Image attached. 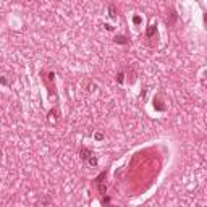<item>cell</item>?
Instances as JSON below:
<instances>
[{"mask_svg": "<svg viewBox=\"0 0 207 207\" xmlns=\"http://www.w3.org/2000/svg\"><path fill=\"white\" fill-rule=\"evenodd\" d=\"M108 16H110V18H117V8H115L113 3L108 5Z\"/></svg>", "mask_w": 207, "mask_h": 207, "instance_id": "cell-1", "label": "cell"}, {"mask_svg": "<svg viewBox=\"0 0 207 207\" xmlns=\"http://www.w3.org/2000/svg\"><path fill=\"white\" fill-rule=\"evenodd\" d=\"M91 155H92V152H91V151H87L86 147H83V149H81V159H83V160H87Z\"/></svg>", "mask_w": 207, "mask_h": 207, "instance_id": "cell-2", "label": "cell"}, {"mask_svg": "<svg viewBox=\"0 0 207 207\" xmlns=\"http://www.w3.org/2000/svg\"><path fill=\"white\" fill-rule=\"evenodd\" d=\"M113 41H115L117 44H128V37H125V36H117Z\"/></svg>", "mask_w": 207, "mask_h": 207, "instance_id": "cell-3", "label": "cell"}, {"mask_svg": "<svg viewBox=\"0 0 207 207\" xmlns=\"http://www.w3.org/2000/svg\"><path fill=\"white\" fill-rule=\"evenodd\" d=\"M155 31H157V28H155V24H152V26H151L149 29H147V36L151 37V36L154 34V32H155Z\"/></svg>", "mask_w": 207, "mask_h": 207, "instance_id": "cell-4", "label": "cell"}, {"mask_svg": "<svg viewBox=\"0 0 207 207\" xmlns=\"http://www.w3.org/2000/svg\"><path fill=\"white\" fill-rule=\"evenodd\" d=\"M87 163H89V165H97V159H96V157H92V155H91L89 159H87Z\"/></svg>", "mask_w": 207, "mask_h": 207, "instance_id": "cell-5", "label": "cell"}, {"mask_svg": "<svg viewBox=\"0 0 207 207\" xmlns=\"http://www.w3.org/2000/svg\"><path fill=\"white\" fill-rule=\"evenodd\" d=\"M117 81L120 83V84H121V83H123V73H121V71L118 73V76H117Z\"/></svg>", "mask_w": 207, "mask_h": 207, "instance_id": "cell-6", "label": "cell"}, {"mask_svg": "<svg viewBox=\"0 0 207 207\" xmlns=\"http://www.w3.org/2000/svg\"><path fill=\"white\" fill-rule=\"evenodd\" d=\"M133 21H134L136 24H139V23H141V18H139V16H134V18H133Z\"/></svg>", "mask_w": 207, "mask_h": 207, "instance_id": "cell-7", "label": "cell"}, {"mask_svg": "<svg viewBox=\"0 0 207 207\" xmlns=\"http://www.w3.org/2000/svg\"><path fill=\"white\" fill-rule=\"evenodd\" d=\"M102 138H104V136L100 134V133H97V134H96V139H99V141H100V139H102Z\"/></svg>", "mask_w": 207, "mask_h": 207, "instance_id": "cell-8", "label": "cell"}, {"mask_svg": "<svg viewBox=\"0 0 207 207\" xmlns=\"http://www.w3.org/2000/svg\"><path fill=\"white\" fill-rule=\"evenodd\" d=\"M0 83H2V84H8V83H7V79H5V78H0Z\"/></svg>", "mask_w": 207, "mask_h": 207, "instance_id": "cell-9", "label": "cell"}, {"mask_svg": "<svg viewBox=\"0 0 207 207\" xmlns=\"http://www.w3.org/2000/svg\"><path fill=\"white\" fill-rule=\"evenodd\" d=\"M110 202V198H104V204H108Z\"/></svg>", "mask_w": 207, "mask_h": 207, "instance_id": "cell-10", "label": "cell"}]
</instances>
